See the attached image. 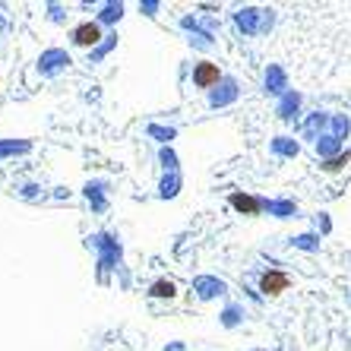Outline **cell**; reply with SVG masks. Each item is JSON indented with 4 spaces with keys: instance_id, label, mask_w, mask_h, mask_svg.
Listing matches in <instances>:
<instances>
[{
    "instance_id": "7a4b0ae2",
    "label": "cell",
    "mask_w": 351,
    "mask_h": 351,
    "mask_svg": "<svg viewBox=\"0 0 351 351\" xmlns=\"http://www.w3.org/2000/svg\"><path fill=\"white\" fill-rule=\"evenodd\" d=\"M193 82L199 86V89H209V86H215V82H219V66H215V64H199L193 70Z\"/></svg>"
},
{
    "instance_id": "8992f818",
    "label": "cell",
    "mask_w": 351,
    "mask_h": 351,
    "mask_svg": "<svg viewBox=\"0 0 351 351\" xmlns=\"http://www.w3.org/2000/svg\"><path fill=\"white\" fill-rule=\"evenodd\" d=\"M348 158H351V152H345V156H335V158H329V162L323 165V171H342L345 165H348Z\"/></svg>"
},
{
    "instance_id": "52a82bcc",
    "label": "cell",
    "mask_w": 351,
    "mask_h": 351,
    "mask_svg": "<svg viewBox=\"0 0 351 351\" xmlns=\"http://www.w3.org/2000/svg\"><path fill=\"white\" fill-rule=\"evenodd\" d=\"M335 133H339V136H348V117H335Z\"/></svg>"
},
{
    "instance_id": "6da1fadb",
    "label": "cell",
    "mask_w": 351,
    "mask_h": 351,
    "mask_svg": "<svg viewBox=\"0 0 351 351\" xmlns=\"http://www.w3.org/2000/svg\"><path fill=\"white\" fill-rule=\"evenodd\" d=\"M260 291L263 294H272V298H276V294H282V291H288V276L282 269H269L266 276L260 278Z\"/></svg>"
},
{
    "instance_id": "3957f363",
    "label": "cell",
    "mask_w": 351,
    "mask_h": 351,
    "mask_svg": "<svg viewBox=\"0 0 351 351\" xmlns=\"http://www.w3.org/2000/svg\"><path fill=\"white\" fill-rule=\"evenodd\" d=\"M73 38L80 41V45H95V41L101 38V29H98L95 23H82V25H76Z\"/></svg>"
},
{
    "instance_id": "5b68a950",
    "label": "cell",
    "mask_w": 351,
    "mask_h": 351,
    "mask_svg": "<svg viewBox=\"0 0 351 351\" xmlns=\"http://www.w3.org/2000/svg\"><path fill=\"white\" fill-rule=\"evenodd\" d=\"M152 294H156V298H174L178 288H174L171 282H156V285H152Z\"/></svg>"
},
{
    "instance_id": "277c9868",
    "label": "cell",
    "mask_w": 351,
    "mask_h": 351,
    "mask_svg": "<svg viewBox=\"0 0 351 351\" xmlns=\"http://www.w3.org/2000/svg\"><path fill=\"white\" fill-rule=\"evenodd\" d=\"M231 206H234V209H241V213H247V215H256V213H260V203H256L254 196H244V193H234V196H231Z\"/></svg>"
}]
</instances>
